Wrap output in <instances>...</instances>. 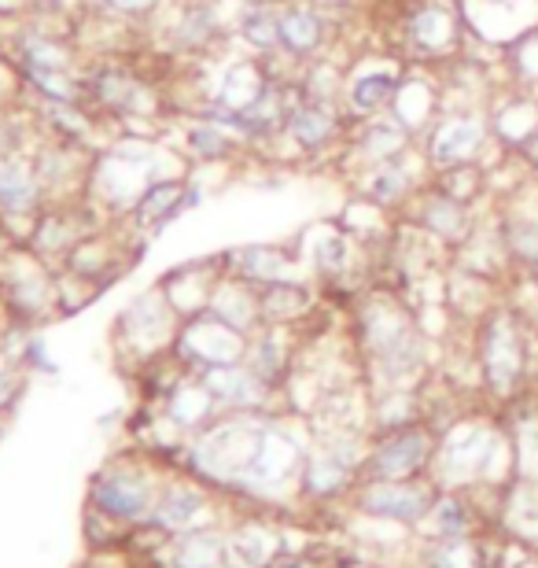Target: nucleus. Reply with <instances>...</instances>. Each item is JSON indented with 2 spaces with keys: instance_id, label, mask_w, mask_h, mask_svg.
Here are the masks:
<instances>
[{
  "instance_id": "6",
  "label": "nucleus",
  "mask_w": 538,
  "mask_h": 568,
  "mask_svg": "<svg viewBox=\"0 0 538 568\" xmlns=\"http://www.w3.org/2000/svg\"><path fill=\"white\" fill-rule=\"evenodd\" d=\"M288 133L300 148H325L336 138V115L328 111V104H317V100H306V104L288 111Z\"/></svg>"
},
{
  "instance_id": "27",
  "label": "nucleus",
  "mask_w": 538,
  "mask_h": 568,
  "mask_svg": "<svg viewBox=\"0 0 538 568\" xmlns=\"http://www.w3.org/2000/svg\"><path fill=\"white\" fill-rule=\"evenodd\" d=\"M439 568H473V554L465 542H446L439 554Z\"/></svg>"
},
{
  "instance_id": "10",
  "label": "nucleus",
  "mask_w": 538,
  "mask_h": 568,
  "mask_svg": "<svg viewBox=\"0 0 538 568\" xmlns=\"http://www.w3.org/2000/svg\"><path fill=\"white\" fill-rule=\"evenodd\" d=\"M428 454V439L420 432H406V436H395L392 443H384L380 454H376V473L380 476H406L420 469Z\"/></svg>"
},
{
  "instance_id": "19",
  "label": "nucleus",
  "mask_w": 538,
  "mask_h": 568,
  "mask_svg": "<svg viewBox=\"0 0 538 568\" xmlns=\"http://www.w3.org/2000/svg\"><path fill=\"white\" fill-rule=\"evenodd\" d=\"M303 303H306V295H303L300 284L277 281V284H270V288H266V300H262L258 306L270 317H292V314L303 311Z\"/></svg>"
},
{
  "instance_id": "3",
  "label": "nucleus",
  "mask_w": 538,
  "mask_h": 568,
  "mask_svg": "<svg viewBox=\"0 0 538 568\" xmlns=\"http://www.w3.org/2000/svg\"><path fill=\"white\" fill-rule=\"evenodd\" d=\"M520 339H517V328H512L506 317H498L495 325L487 328V347H484V366H487V377L495 388H509L512 381L520 377Z\"/></svg>"
},
{
  "instance_id": "23",
  "label": "nucleus",
  "mask_w": 538,
  "mask_h": 568,
  "mask_svg": "<svg viewBox=\"0 0 538 568\" xmlns=\"http://www.w3.org/2000/svg\"><path fill=\"white\" fill-rule=\"evenodd\" d=\"M343 480H347V465H343L339 458H314L311 462V484L317 487V491H332V487H339Z\"/></svg>"
},
{
  "instance_id": "5",
  "label": "nucleus",
  "mask_w": 538,
  "mask_h": 568,
  "mask_svg": "<svg viewBox=\"0 0 538 568\" xmlns=\"http://www.w3.org/2000/svg\"><path fill=\"white\" fill-rule=\"evenodd\" d=\"M490 450H495V436L479 425H465L446 439V469L457 476L476 473L490 458Z\"/></svg>"
},
{
  "instance_id": "11",
  "label": "nucleus",
  "mask_w": 538,
  "mask_h": 568,
  "mask_svg": "<svg viewBox=\"0 0 538 568\" xmlns=\"http://www.w3.org/2000/svg\"><path fill=\"white\" fill-rule=\"evenodd\" d=\"M358 152H362V159H369V163H392V159L406 152V126L395 115L369 122L358 138Z\"/></svg>"
},
{
  "instance_id": "16",
  "label": "nucleus",
  "mask_w": 538,
  "mask_h": 568,
  "mask_svg": "<svg viewBox=\"0 0 538 568\" xmlns=\"http://www.w3.org/2000/svg\"><path fill=\"white\" fill-rule=\"evenodd\" d=\"M240 270L255 281L277 284V281H288L292 263L281 252H273V247H247V252L240 255Z\"/></svg>"
},
{
  "instance_id": "1",
  "label": "nucleus",
  "mask_w": 538,
  "mask_h": 568,
  "mask_svg": "<svg viewBox=\"0 0 538 568\" xmlns=\"http://www.w3.org/2000/svg\"><path fill=\"white\" fill-rule=\"evenodd\" d=\"M487 141V126L484 119L476 115H446L432 133V163L439 166H461L468 159L479 155V148Z\"/></svg>"
},
{
  "instance_id": "9",
  "label": "nucleus",
  "mask_w": 538,
  "mask_h": 568,
  "mask_svg": "<svg viewBox=\"0 0 538 568\" xmlns=\"http://www.w3.org/2000/svg\"><path fill=\"white\" fill-rule=\"evenodd\" d=\"M420 222L428 225V230L435 236H443V241H465L468 236V211H465V203L461 196H428L425 200V207H420Z\"/></svg>"
},
{
  "instance_id": "20",
  "label": "nucleus",
  "mask_w": 538,
  "mask_h": 568,
  "mask_svg": "<svg viewBox=\"0 0 538 568\" xmlns=\"http://www.w3.org/2000/svg\"><path fill=\"white\" fill-rule=\"evenodd\" d=\"M506 247L524 263H538V222H506Z\"/></svg>"
},
{
  "instance_id": "12",
  "label": "nucleus",
  "mask_w": 538,
  "mask_h": 568,
  "mask_svg": "<svg viewBox=\"0 0 538 568\" xmlns=\"http://www.w3.org/2000/svg\"><path fill=\"white\" fill-rule=\"evenodd\" d=\"M322 16H314L311 8H288L281 16V44L292 55H311L322 44Z\"/></svg>"
},
{
  "instance_id": "21",
  "label": "nucleus",
  "mask_w": 538,
  "mask_h": 568,
  "mask_svg": "<svg viewBox=\"0 0 538 568\" xmlns=\"http://www.w3.org/2000/svg\"><path fill=\"white\" fill-rule=\"evenodd\" d=\"M501 133H506L512 144L528 141L531 133H538V111L531 104H512V108H506V115H501Z\"/></svg>"
},
{
  "instance_id": "14",
  "label": "nucleus",
  "mask_w": 538,
  "mask_h": 568,
  "mask_svg": "<svg viewBox=\"0 0 538 568\" xmlns=\"http://www.w3.org/2000/svg\"><path fill=\"white\" fill-rule=\"evenodd\" d=\"M392 115L403 122L406 130H420L432 115V89L417 78H403L398 93L392 100Z\"/></svg>"
},
{
  "instance_id": "28",
  "label": "nucleus",
  "mask_w": 538,
  "mask_h": 568,
  "mask_svg": "<svg viewBox=\"0 0 538 568\" xmlns=\"http://www.w3.org/2000/svg\"><path fill=\"white\" fill-rule=\"evenodd\" d=\"M104 4L111 11H125V16H141V11H148L155 4V0H104Z\"/></svg>"
},
{
  "instance_id": "24",
  "label": "nucleus",
  "mask_w": 538,
  "mask_h": 568,
  "mask_svg": "<svg viewBox=\"0 0 538 568\" xmlns=\"http://www.w3.org/2000/svg\"><path fill=\"white\" fill-rule=\"evenodd\" d=\"M192 148H196L203 159H217V155H229L233 141H229V133L217 126H196L192 130Z\"/></svg>"
},
{
  "instance_id": "4",
  "label": "nucleus",
  "mask_w": 538,
  "mask_h": 568,
  "mask_svg": "<svg viewBox=\"0 0 538 568\" xmlns=\"http://www.w3.org/2000/svg\"><path fill=\"white\" fill-rule=\"evenodd\" d=\"M428 491L425 487H403V484H384V487H373L369 495L362 498V506L369 514H380V517H398V520H414L428 509Z\"/></svg>"
},
{
  "instance_id": "2",
  "label": "nucleus",
  "mask_w": 538,
  "mask_h": 568,
  "mask_svg": "<svg viewBox=\"0 0 538 568\" xmlns=\"http://www.w3.org/2000/svg\"><path fill=\"white\" fill-rule=\"evenodd\" d=\"M41 170L27 163L22 155H4L0 159V211L4 214H22L33 211V203L41 196Z\"/></svg>"
},
{
  "instance_id": "7",
  "label": "nucleus",
  "mask_w": 538,
  "mask_h": 568,
  "mask_svg": "<svg viewBox=\"0 0 538 568\" xmlns=\"http://www.w3.org/2000/svg\"><path fill=\"white\" fill-rule=\"evenodd\" d=\"M409 33H414L417 49L425 52H446L457 38V19L450 8L443 4H425L409 22Z\"/></svg>"
},
{
  "instance_id": "22",
  "label": "nucleus",
  "mask_w": 538,
  "mask_h": 568,
  "mask_svg": "<svg viewBox=\"0 0 538 568\" xmlns=\"http://www.w3.org/2000/svg\"><path fill=\"white\" fill-rule=\"evenodd\" d=\"M512 67H517L528 82H538V27H531L517 44H512Z\"/></svg>"
},
{
  "instance_id": "26",
  "label": "nucleus",
  "mask_w": 538,
  "mask_h": 568,
  "mask_svg": "<svg viewBox=\"0 0 538 568\" xmlns=\"http://www.w3.org/2000/svg\"><path fill=\"white\" fill-rule=\"evenodd\" d=\"M306 97L317 100V104H328L336 97V71L332 67H317L311 74V85H306Z\"/></svg>"
},
{
  "instance_id": "15",
  "label": "nucleus",
  "mask_w": 538,
  "mask_h": 568,
  "mask_svg": "<svg viewBox=\"0 0 538 568\" xmlns=\"http://www.w3.org/2000/svg\"><path fill=\"white\" fill-rule=\"evenodd\" d=\"M409 185H414V178H409V170L398 163V159H392V163H376V170L369 174V196L376 203H398L409 192Z\"/></svg>"
},
{
  "instance_id": "18",
  "label": "nucleus",
  "mask_w": 538,
  "mask_h": 568,
  "mask_svg": "<svg viewBox=\"0 0 538 568\" xmlns=\"http://www.w3.org/2000/svg\"><path fill=\"white\" fill-rule=\"evenodd\" d=\"M177 196H181V185H155L141 200V207H136V219H144L148 225H163L170 214H177L185 207V203H177Z\"/></svg>"
},
{
  "instance_id": "25",
  "label": "nucleus",
  "mask_w": 538,
  "mask_h": 568,
  "mask_svg": "<svg viewBox=\"0 0 538 568\" xmlns=\"http://www.w3.org/2000/svg\"><path fill=\"white\" fill-rule=\"evenodd\" d=\"M317 266L325 270V274H339L343 266H347V241L343 236H325L322 244H317Z\"/></svg>"
},
{
  "instance_id": "13",
  "label": "nucleus",
  "mask_w": 538,
  "mask_h": 568,
  "mask_svg": "<svg viewBox=\"0 0 538 568\" xmlns=\"http://www.w3.org/2000/svg\"><path fill=\"white\" fill-rule=\"evenodd\" d=\"M266 78L258 74L255 63H236L233 71H229L225 85H222V104L229 111H247L255 100L266 93Z\"/></svg>"
},
{
  "instance_id": "8",
  "label": "nucleus",
  "mask_w": 538,
  "mask_h": 568,
  "mask_svg": "<svg viewBox=\"0 0 538 568\" xmlns=\"http://www.w3.org/2000/svg\"><path fill=\"white\" fill-rule=\"evenodd\" d=\"M398 85H403V78H398L395 71H365L347 85L351 108L358 111V115H373V111L392 104Z\"/></svg>"
},
{
  "instance_id": "17",
  "label": "nucleus",
  "mask_w": 538,
  "mask_h": 568,
  "mask_svg": "<svg viewBox=\"0 0 538 568\" xmlns=\"http://www.w3.org/2000/svg\"><path fill=\"white\" fill-rule=\"evenodd\" d=\"M240 33L247 38V44H255V49H277L281 44V16H273L266 4L251 8L244 19H240Z\"/></svg>"
},
{
  "instance_id": "29",
  "label": "nucleus",
  "mask_w": 538,
  "mask_h": 568,
  "mask_svg": "<svg viewBox=\"0 0 538 568\" xmlns=\"http://www.w3.org/2000/svg\"><path fill=\"white\" fill-rule=\"evenodd\" d=\"M247 4H255V8H258V4H266V0H247Z\"/></svg>"
}]
</instances>
